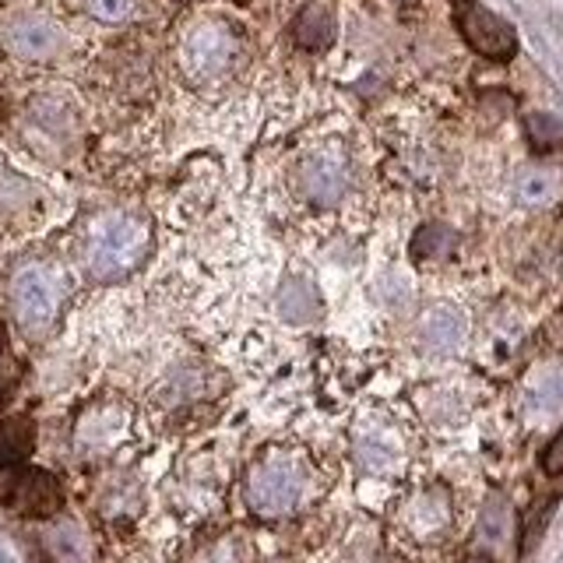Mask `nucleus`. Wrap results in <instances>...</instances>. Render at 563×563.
Returning a JSON list of instances; mask_svg holds the SVG:
<instances>
[{
  "mask_svg": "<svg viewBox=\"0 0 563 563\" xmlns=\"http://www.w3.org/2000/svg\"><path fill=\"white\" fill-rule=\"evenodd\" d=\"M475 521L468 483L437 468L405 475L384 510V545L391 563H437L457 550Z\"/></svg>",
  "mask_w": 563,
  "mask_h": 563,
  "instance_id": "f257e3e1",
  "label": "nucleus"
},
{
  "mask_svg": "<svg viewBox=\"0 0 563 563\" xmlns=\"http://www.w3.org/2000/svg\"><path fill=\"white\" fill-rule=\"evenodd\" d=\"M324 457L303 444H268L243 468L240 500L261 525H286L313 515L331 493Z\"/></svg>",
  "mask_w": 563,
  "mask_h": 563,
  "instance_id": "f03ea898",
  "label": "nucleus"
},
{
  "mask_svg": "<svg viewBox=\"0 0 563 563\" xmlns=\"http://www.w3.org/2000/svg\"><path fill=\"white\" fill-rule=\"evenodd\" d=\"M345 457L356 468L360 483H387L391 493L416 468V427L395 409H366L349 427Z\"/></svg>",
  "mask_w": 563,
  "mask_h": 563,
  "instance_id": "7ed1b4c3",
  "label": "nucleus"
},
{
  "mask_svg": "<svg viewBox=\"0 0 563 563\" xmlns=\"http://www.w3.org/2000/svg\"><path fill=\"white\" fill-rule=\"evenodd\" d=\"M152 251V225L134 211H99L78 236V261L96 282L131 275Z\"/></svg>",
  "mask_w": 563,
  "mask_h": 563,
  "instance_id": "20e7f679",
  "label": "nucleus"
},
{
  "mask_svg": "<svg viewBox=\"0 0 563 563\" xmlns=\"http://www.w3.org/2000/svg\"><path fill=\"white\" fill-rule=\"evenodd\" d=\"M11 310L29 334H46L57 324L60 307H64V275L46 261H29L11 275Z\"/></svg>",
  "mask_w": 563,
  "mask_h": 563,
  "instance_id": "39448f33",
  "label": "nucleus"
},
{
  "mask_svg": "<svg viewBox=\"0 0 563 563\" xmlns=\"http://www.w3.org/2000/svg\"><path fill=\"white\" fill-rule=\"evenodd\" d=\"M0 500H4V507L18 518L46 521V518L60 515L64 489L57 483V475H49L46 468L14 465V468H4V479H0Z\"/></svg>",
  "mask_w": 563,
  "mask_h": 563,
  "instance_id": "423d86ee",
  "label": "nucleus"
},
{
  "mask_svg": "<svg viewBox=\"0 0 563 563\" xmlns=\"http://www.w3.org/2000/svg\"><path fill=\"white\" fill-rule=\"evenodd\" d=\"M296 187L303 201L317 208H334L352 190V163L339 145H321L307 152L296 166Z\"/></svg>",
  "mask_w": 563,
  "mask_h": 563,
  "instance_id": "0eeeda50",
  "label": "nucleus"
},
{
  "mask_svg": "<svg viewBox=\"0 0 563 563\" xmlns=\"http://www.w3.org/2000/svg\"><path fill=\"white\" fill-rule=\"evenodd\" d=\"M515 419L525 430H550L563 427V366L560 363H539L528 369V377L518 387L515 398Z\"/></svg>",
  "mask_w": 563,
  "mask_h": 563,
  "instance_id": "6e6552de",
  "label": "nucleus"
},
{
  "mask_svg": "<svg viewBox=\"0 0 563 563\" xmlns=\"http://www.w3.org/2000/svg\"><path fill=\"white\" fill-rule=\"evenodd\" d=\"M236 46H240V40H236L233 25L219 22V18H205V22H198L184 35V46H180L184 70L198 81L219 78L233 67Z\"/></svg>",
  "mask_w": 563,
  "mask_h": 563,
  "instance_id": "1a4fd4ad",
  "label": "nucleus"
},
{
  "mask_svg": "<svg viewBox=\"0 0 563 563\" xmlns=\"http://www.w3.org/2000/svg\"><path fill=\"white\" fill-rule=\"evenodd\" d=\"M454 29L468 49L493 64H507L518 49V35L500 14L483 8L479 0H454Z\"/></svg>",
  "mask_w": 563,
  "mask_h": 563,
  "instance_id": "9d476101",
  "label": "nucleus"
},
{
  "mask_svg": "<svg viewBox=\"0 0 563 563\" xmlns=\"http://www.w3.org/2000/svg\"><path fill=\"white\" fill-rule=\"evenodd\" d=\"M229 483H233V465L219 448H205L190 454L180 472V497L194 515H211L225 500Z\"/></svg>",
  "mask_w": 563,
  "mask_h": 563,
  "instance_id": "9b49d317",
  "label": "nucleus"
},
{
  "mask_svg": "<svg viewBox=\"0 0 563 563\" xmlns=\"http://www.w3.org/2000/svg\"><path fill=\"white\" fill-rule=\"evenodd\" d=\"M180 563H257V545L240 525H205L187 539Z\"/></svg>",
  "mask_w": 563,
  "mask_h": 563,
  "instance_id": "f8f14e48",
  "label": "nucleus"
},
{
  "mask_svg": "<svg viewBox=\"0 0 563 563\" xmlns=\"http://www.w3.org/2000/svg\"><path fill=\"white\" fill-rule=\"evenodd\" d=\"M4 46L22 60H53L64 49V32L43 14H22L4 29Z\"/></svg>",
  "mask_w": 563,
  "mask_h": 563,
  "instance_id": "ddd939ff",
  "label": "nucleus"
},
{
  "mask_svg": "<svg viewBox=\"0 0 563 563\" xmlns=\"http://www.w3.org/2000/svg\"><path fill=\"white\" fill-rule=\"evenodd\" d=\"M560 198H563V169L542 166V163L518 169V176H515V201L521 208L542 211V208H553Z\"/></svg>",
  "mask_w": 563,
  "mask_h": 563,
  "instance_id": "4468645a",
  "label": "nucleus"
},
{
  "mask_svg": "<svg viewBox=\"0 0 563 563\" xmlns=\"http://www.w3.org/2000/svg\"><path fill=\"white\" fill-rule=\"evenodd\" d=\"M334 35H339V18L321 0L307 4L292 22V43L307 53H324L334 43Z\"/></svg>",
  "mask_w": 563,
  "mask_h": 563,
  "instance_id": "2eb2a0df",
  "label": "nucleus"
},
{
  "mask_svg": "<svg viewBox=\"0 0 563 563\" xmlns=\"http://www.w3.org/2000/svg\"><path fill=\"white\" fill-rule=\"evenodd\" d=\"M409 257L419 264V268H444L457 257V233L448 222H427L416 229Z\"/></svg>",
  "mask_w": 563,
  "mask_h": 563,
  "instance_id": "dca6fc26",
  "label": "nucleus"
},
{
  "mask_svg": "<svg viewBox=\"0 0 563 563\" xmlns=\"http://www.w3.org/2000/svg\"><path fill=\"white\" fill-rule=\"evenodd\" d=\"M123 433H128V412L117 409V405H102V409H96L92 416H85L78 427V440L88 451L113 448Z\"/></svg>",
  "mask_w": 563,
  "mask_h": 563,
  "instance_id": "f3484780",
  "label": "nucleus"
},
{
  "mask_svg": "<svg viewBox=\"0 0 563 563\" xmlns=\"http://www.w3.org/2000/svg\"><path fill=\"white\" fill-rule=\"evenodd\" d=\"M35 451V422L29 416H11L0 422V468L25 465Z\"/></svg>",
  "mask_w": 563,
  "mask_h": 563,
  "instance_id": "a211bd4d",
  "label": "nucleus"
},
{
  "mask_svg": "<svg viewBox=\"0 0 563 563\" xmlns=\"http://www.w3.org/2000/svg\"><path fill=\"white\" fill-rule=\"evenodd\" d=\"M528 141L536 145V152H556L563 148V120L556 117H528Z\"/></svg>",
  "mask_w": 563,
  "mask_h": 563,
  "instance_id": "6ab92c4d",
  "label": "nucleus"
},
{
  "mask_svg": "<svg viewBox=\"0 0 563 563\" xmlns=\"http://www.w3.org/2000/svg\"><path fill=\"white\" fill-rule=\"evenodd\" d=\"M85 8L92 18L106 25H117V22H128L131 11H134V0H85Z\"/></svg>",
  "mask_w": 563,
  "mask_h": 563,
  "instance_id": "aec40b11",
  "label": "nucleus"
},
{
  "mask_svg": "<svg viewBox=\"0 0 563 563\" xmlns=\"http://www.w3.org/2000/svg\"><path fill=\"white\" fill-rule=\"evenodd\" d=\"M539 465H542L545 475H550V479H560V475H563V427L550 437V444L542 448Z\"/></svg>",
  "mask_w": 563,
  "mask_h": 563,
  "instance_id": "412c9836",
  "label": "nucleus"
},
{
  "mask_svg": "<svg viewBox=\"0 0 563 563\" xmlns=\"http://www.w3.org/2000/svg\"><path fill=\"white\" fill-rule=\"evenodd\" d=\"M462 563H497L489 553H472V556H465Z\"/></svg>",
  "mask_w": 563,
  "mask_h": 563,
  "instance_id": "4be33fe9",
  "label": "nucleus"
},
{
  "mask_svg": "<svg viewBox=\"0 0 563 563\" xmlns=\"http://www.w3.org/2000/svg\"><path fill=\"white\" fill-rule=\"evenodd\" d=\"M0 349H4V331H0ZM0 398H4V384H0Z\"/></svg>",
  "mask_w": 563,
  "mask_h": 563,
  "instance_id": "5701e85b",
  "label": "nucleus"
}]
</instances>
